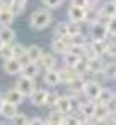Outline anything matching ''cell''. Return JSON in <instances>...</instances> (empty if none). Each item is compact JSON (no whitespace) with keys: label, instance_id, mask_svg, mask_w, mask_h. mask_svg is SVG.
Masks as SVG:
<instances>
[{"label":"cell","instance_id":"cell-39","mask_svg":"<svg viewBox=\"0 0 116 125\" xmlns=\"http://www.w3.org/2000/svg\"><path fill=\"white\" fill-rule=\"evenodd\" d=\"M107 33H109V38H116V16L109 17V21H107Z\"/></svg>","mask_w":116,"mask_h":125},{"label":"cell","instance_id":"cell-37","mask_svg":"<svg viewBox=\"0 0 116 125\" xmlns=\"http://www.w3.org/2000/svg\"><path fill=\"white\" fill-rule=\"evenodd\" d=\"M63 2H65V0H41L43 7H46L50 10H58L63 5Z\"/></svg>","mask_w":116,"mask_h":125},{"label":"cell","instance_id":"cell-3","mask_svg":"<svg viewBox=\"0 0 116 125\" xmlns=\"http://www.w3.org/2000/svg\"><path fill=\"white\" fill-rule=\"evenodd\" d=\"M87 14H89V9L87 7H79V5H72L70 4L68 9H67V19L68 21H75V22L85 24Z\"/></svg>","mask_w":116,"mask_h":125},{"label":"cell","instance_id":"cell-27","mask_svg":"<svg viewBox=\"0 0 116 125\" xmlns=\"http://www.w3.org/2000/svg\"><path fill=\"white\" fill-rule=\"evenodd\" d=\"M114 98V91L113 89H109V87H106V86H102V89H101V93H99V96H97V103H102V104H107L111 99Z\"/></svg>","mask_w":116,"mask_h":125},{"label":"cell","instance_id":"cell-19","mask_svg":"<svg viewBox=\"0 0 116 125\" xmlns=\"http://www.w3.org/2000/svg\"><path fill=\"white\" fill-rule=\"evenodd\" d=\"M58 69H60V75H62V84H67V82H70L72 79H75L77 75H80L73 67L62 65V67H58Z\"/></svg>","mask_w":116,"mask_h":125},{"label":"cell","instance_id":"cell-9","mask_svg":"<svg viewBox=\"0 0 116 125\" xmlns=\"http://www.w3.org/2000/svg\"><path fill=\"white\" fill-rule=\"evenodd\" d=\"M2 69H4V72H5L7 75H21V74H22V63H21V60L16 58V57L4 60Z\"/></svg>","mask_w":116,"mask_h":125},{"label":"cell","instance_id":"cell-42","mask_svg":"<svg viewBox=\"0 0 116 125\" xmlns=\"http://www.w3.org/2000/svg\"><path fill=\"white\" fill-rule=\"evenodd\" d=\"M4 45H5V43L2 41V38H0V50H2V46H4Z\"/></svg>","mask_w":116,"mask_h":125},{"label":"cell","instance_id":"cell-38","mask_svg":"<svg viewBox=\"0 0 116 125\" xmlns=\"http://www.w3.org/2000/svg\"><path fill=\"white\" fill-rule=\"evenodd\" d=\"M12 57H14L12 45H4L2 50H0V58H2V60H7V58H12Z\"/></svg>","mask_w":116,"mask_h":125},{"label":"cell","instance_id":"cell-2","mask_svg":"<svg viewBox=\"0 0 116 125\" xmlns=\"http://www.w3.org/2000/svg\"><path fill=\"white\" fill-rule=\"evenodd\" d=\"M26 98H29L36 89H38V82H36V79H31V77H27V75H17V79H16V84H14Z\"/></svg>","mask_w":116,"mask_h":125},{"label":"cell","instance_id":"cell-7","mask_svg":"<svg viewBox=\"0 0 116 125\" xmlns=\"http://www.w3.org/2000/svg\"><path fill=\"white\" fill-rule=\"evenodd\" d=\"M89 38L90 40H107L109 33H107V24L104 22H94L89 26Z\"/></svg>","mask_w":116,"mask_h":125},{"label":"cell","instance_id":"cell-24","mask_svg":"<svg viewBox=\"0 0 116 125\" xmlns=\"http://www.w3.org/2000/svg\"><path fill=\"white\" fill-rule=\"evenodd\" d=\"M87 62H89V72H90V74H94V72H102L104 63H106L102 57H94V58H89Z\"/></svg>","mask_w":116,"mask_h":125},{"label":"cell","instance_id":"cell-20","mask_svg":"<svg viewBox=\"0 0 116 125\" xmlns=\"http://www.w3.org/2000/svg\"><path fill=\"white\" fill-rule=\"evenodd\" d=\"M67 31H68V38H75L84 34V24L82 22H75V21H68L67 19Z\"/></svg>","mask_w":116,"mask_h":125},{"label":"cell","instance_id":"cell-14","mask_svg":"<svg viewBox=\"0 0 116 125\" xmlns=\"http://www.w3.org/2000/svg\"><path fill=\"white\" fill-rule=\"evenodd\" d=\"M17 111H19V106L5 99V101H4V104H2V108H0V116H2L5 122H9V123H10V120L14 118V115H16Z\"/></svg>","mask_w":116,"mask_h":125},{"label":"cell","instance_id":"cell-25","mask_svg":"<svg viewBox=\"0 0 116 125\" xmlns=\"http://www.w3.org/2000/svg\"><path fill=\"white\" fill-rule=\"evenodd\" d=\"M45 53V50L39 46V45H29L27 46V57H29V60L31 62H38L39 58H41V55Z\"/></svg>","mask_w":116,"mask_h":125},{"label":"cell","instance_id":"cell-28","mask_svg":"<svg viewBox=\"0 0 116 125\" xmlns=\"http://www.w3.org/2000/svg\"><path fill=\"white\" fill-rule=\"evenodd\" d=\"M55 108H56V110H60L62 113H68V111H70V96H68L67 93L60 94L58 103H56V106H55Z\"/></svg>","mask_w":116,"mask_h":125},{"label":"cell","instance_id":"cell-4","mask_svg":"<svg viewBox=\"0 0 116 125\" xmlns=\"http://www.w3.org/2000/svg\"><path fill=\"white\" fill-rule=\"evenodd\" d=\"M50 45H51V52L56 53L58 57H62L63 53L68 52L70 45H72V40L70 38H58V36H51L50 40Z\"/></svg>","mask_w":116,"mask_h":125},{"label":"cell","instance_id":"cell-31","mask_svg":"<svg viewBox=\"0 0 116 125\" xmlns=\"http://www.w3.org/2000/svg\"><path fill=\"white\" fill-rule=\"evenodd\" d=\"M75 70L80 74V75H84V77H90V72H89V62H87V58H84V57H80V60H79V63L75 65Z\"/></svg>","mask_w":116,"mask_h":125},{"label":"cell","instance_id":"cell-8","mask_svg":"<svg viewBox=\"0 0 116 125\" xmlns=\"http://www.w3.org/2000/svg\"><path fill=\"white\" fill-rule=\"evenodd\" d=\"M43 82L45 86H50V87H58L62 84V75H60V69H48V70H43Z\"/></svg>","mask_w":116,"mask_h":125},{"label":"cell","instance_id":"cell-1","mask_svg":"<svg viewBox=\"0 0 116 125\" xmlns=\"http://www.w3.org/2000/svg\"><path fill=\"white\" fill-rule=\"evenodd\" d=\"M55 17H53V10L46 9V7H38L31 12L29 19H27V24L33 31H43L46 28H50L53 24Z\"/></svg>","mask_w":116,"mask_h":125},{"label":"cell","instance_id":"cell-32","mask_svg":"<svg viewBox=\"0 0 116 125\" xmlns=\"http://www.w3.org/2000/svg\"><path fill=\"white\" fill-rule=\"evenodd\" d=\"M58 98H60V93H56V89L51 87V89L48 91V98H46V104H45V106H48L50 110L55 108L56 103H58Z\"/></svg>","mask_w":116,"mask_h":125},{"label":"cell","instance_id":"cell-17","mask_svg":"<svg viewBox=\"0 0 116 125\" xmlns=\"http://www.w3.org/2000/svg\"><path fill=\"white\" fill-rule=\"evenodd\" d=\"M99 12H101V16H104V17H113V16H116V5H114V2H113V0H101Z\"/></svg>","mask_w":116,"mask_h":125},{"label":"cell","instance_id":"cell-45","mask_svg":"<svg viewBox=\"0 0 116 125\" xmlns=\"http://www.w3.org/2000/svg\"><path fill=\"white\" fill-rule=\"evenodd\" d=\"M114 98H116V91H114Z\"/></svg>","mask_w":116,"mask_h":125},{"label":"cell","instance_id":"cell-13","mask_svg":"<svg viewBox=\"0 0 116 125\" xmlns=\"http://www.w3.org/2000/svg\"><path fill=\"white\" fill-rule=\"evenodd\" d=\"M4 98H5L7 101H10V103L17 104V106H21V104L27 99V98H26V96H24V94L16 87V86H14V87H9V89L4 93Z\"/></svg>","mask_w":116,"mask_h":125},{"label":"cell","instance_id":"cell-23","mask_svg":"<svg viewBox=\"0 0 116 125\" xmlns=\"http://www.w3.org/2000/svg\"><path fill=\"white\" fill-rule=\"evenodd\" d=\"M16 17L17 16L10 9H2V12H0V28H2V26H12Z\"/></svg>","mask_w":116,"mask_h":125},{"label":"cell","instance_id":"cell-16","mask_svg":"<svg viewBox=\"0 0 116 125\" xmlns=\"http://www.w3.org/2000/svg\"><path fill=\"white\" fill-rule=\"evenodd\" d=\"M41 74H43V70L38 65V62H29L26 65H22V75H27L31 79H38Z\"/></svg>","mask_w":116,"mask_h":125},{"label":"cell","instance_id":"cell-44","mask_svg":"<svg viewBox=\"0 0 116 125\" xmlns=\"http://www.w3.org/2000/svg\"><path fill=\"white\" fill-rule=\"evenodd\" d=\"M113 2H114V5H116V0H113Z\"/></svg>","mask_w":116,"mask_h":125},{"label":"cell","instance_id":"cell-34","mask_svg":"<svg viewBox=\"0 0 116 125\" xmlns=\"http://www.w3.org/2000/svg\"><path fill=\"white\" fill-rule=\"evenodd\" d=\"M12 50H14V57L16 58H21L27 53V46H24V43H19V41H14L12 43Z\"/></svg>","mask_w":116,"mask_h":125},{"label":"cell","instance_id":"cell-5","mask_svg":"<svg viewBox=\"0 0 116 125\" xmlns=\"http://www.w3.org/2000/svg\"><path fill=\"white\" fill-rule=\"evenodd\" d=\"M85 82H87V77H84V75H77L75 79H72L70 82L65 84V93L70 94V96H73V94L82 96V91H84Z\"/></svg>","mask_w":116,"mask_h":125},{"label":"cell","instance_id":"cell-41","mask_svg":"<svg viewBox=\"0 0 116 125\" xmlns=\"http://www.w3.org/2000/svg\"><path fill=\"white\" fill-rule=\"evenodd\" d=\"M12 2H14V0H0V5H2L4 9H10Z\"/></svg>","mask_w":116,"mask_h":125},{"label":"cell","instance_id":"cell-30","mask_svg":"<svg viewBox=\"0 0 116 125\" xmlns=\"http://www.w3.org/2000/svg\"><path fill=\"white\" fill-rule=\"evenodd\" d=\"M51 36H58V38H68V31H67V21H60L55 24Z\"/></svg>","mask_w":116,"mask_h":125},{"label":"cell","instance_id":"cell-11","mask_svg":"<svg viewBox=\"0 0 116 125\" xmlns=\"http://www.w3.org/2000/svg\"><path fill=\"white\" fill-rule=\"evenodd\" d=\"M48 91H50V89H46V87H38V89L27 98L29 103H31L33 106H36V108L45 106V104H46V98H48Z\"/></svg>","mask_w":116,"mask_h":125},{"label":"cell","instance_id":"cell-18","mask_svg":"<svg viewBox=\"0 0 116 125\" xmlns=\"http://www.w3.org/2000/svg\"><path fill=\"white\" fill-rule=\"evenodd\" d=\"M0 38H2V41L5 45H12L17 40V34L12 29V26H2V28H0Z\"/></svg>","mask_w":116,"mask_h":125},{"label":"cell","instance_id":"cell-21","mask_svg":"<svg viewBox=\"0 0 116 125\" xmlns=\"http://www.w3.org/2000/svg\"><path fill=\"white\" fill-rule=\"evenodd\" d=\"M90 48L94 50V53L97 57H104L106 55V46H107V40H89Z\"/></svg>","mask_w":116,"mask_h":125},{"label":"cell","instance_id":"cell-26","mask_svg":"<svg viewBox=\"0 0 116 125\" xmlns=\"http://www.w3.org/2000/svg\"><path fill=\"white\" fill-rule=\"evenodd\" d=\"M104 75L107 77V81H116V60H109L104 63V69H102Z\"/></svg>","mask_w":116,"mask_h":125},{"label":"cell","instance_id":"cell-36","mask_svg":"<svg viewBox=\"0 0 116 125\" xmlns=\"http://www.w3.org/2000/svg\"><path fill=\"white\" fill-rule=\"evenodd\" d=\"M106 57H109V58H116V38H107Z\"/></svg>","mask_w":116,"mask_h":125},{"label":"cell","instance_id":"cell-43","mask_svg":"<svg viewBox=\"0 0 116 125\" xmlns=\"http://www.w3.org/2000/svg\"><path fill=\"white\" fill-rule=\"evenodd\" d=\"M2 9H4V7H2V5H0V12H2Z\"/></svg>","mask_w":116,"mask_h":125},{"label":"cell","instance_id":"cell-15","mask_svg":"<svg viewBox=\"0 0 116 125\" xmlns=\"http://www.w3.org/2000/svg\"><path fill=\"white\" fill-rule=\"evenodd\" d=\"M96 106H97L96 99H87V101H82V104H80V115L89 118V123H90V118L96 113Z\"/></svg>","mask_w":116,"mask_h":125},{"label":"cell","instance_id":"cell-40","mask_svg":"<svg viewBox=\"0 0 116 125\" xmlns=\"http://www.w3.org/2000/svg\"><path fill=\"white\" fill-rule=\"evenodd\" d=\"M29 123H38V125H41V123H46V118H41L39 115H36V116L29 118Z\"/></svg>","mask_w":116,"mask_h":125},{"label":"cell","instance_id":"cell-33","mask_svg":"<svg viewBox=\"0 0 116 125\" xmlns=\"http://www.w3.org/2000/svg\"><path fill=\"white\" fill-rule=\"evenodd\" d=\"M26 7H27V2H26V0H14L12 5H10V10H12L16 16H21V14H24Z\"/></svg>","mask_w":116,"mask_h":125},{"label":"cell","instance_id":"cell-10","mask_svg":"<svg viewBox=\"0 0 116 125\" xmlns=\"http://www.w3.org/2000/svg\"><path fill=\"white\" fill-rule=\"evenodd\" d=\"M38 65L41 67V70H48V69H56L58 67V55L53 52H45L41 55V58L38 60Z\"/></svg>","mask_w":116,"mask_h":125},{"label":"cell","instance_id":"cell-12","mask_svg":"<svg viewBox=\"0 0 116 125\" xmlns=\"http://www.w3.org/2000/svg\"><path fill=\"white\" fill-rule=\"evenodd\" d=\"M109 115H111V111H109L107 104L97 103L96 113H94V116L90 118V123H106V122H109Z\"/></svg>","mask_w":116,"mask_h":125},{"label":"cell","instance_id":"cell-35","mask_svg":"<svg viewBox=\"0 0 116 125\" xmlns=\"http://www.w3.org/2000/svg\"><path fill=\"white\" fill-rule=\"evenodd\" d=\"M10 123H14V125H29V116L26 115V113H16L14 115V118L10 120Z\"/></svg>","mask_w":116,"mask_h":125},{"label":"cell","instance_id":"cell-6","mask_svg":"<svg viewBox=\"0 0 116 125\" xmlns=\"http://www.w3.org/2000/svg\"><path fill=\"white\" fill-rule=\"evenodd\" d=\"M101 89H102V84H99L97 81H94L92 77H89L87 82H85V86H84L82 96H84L85 99H97Z\"/></svg>","mask_w":116,"mask_h":125},{"label":"cell","instance_id":"cell-46","mask_svg":"<svg viewBox=\"0 0 116 125\" xmlns=\"http://www.w3.org/2000/svg\"><path fill=\"white\" fill-rule=\"evenodd\" d=\"M26 2H27V0H26Z\"/></svg>","mask_w":116,"mask_h":125},{"label":"cell","instance_id":"cell-29","mask_svg":"<svg viewBox=\"0 0 116 125\" xmlns=\"http://www.w3.org/2000/svg\"><path fill=\"white\" fill-rule=\"evenodd\" d=\"M79 60H80V57L75 55V53H72V52H67V53L62 55V63L67 65V67H73L75 69V65L79 63Z\"/></svg>","mask_w":116,"mask_h":125},{"label":"cell","instance_id":"cell-22","mask_svg":"<svg viewBox=\"0 0 116 125\" xmlns=\"http://www.w3.org/2000/svg\"><path fill=\"white\" fill-rule=\"evenodd\" d=\"M63 116L65 113H62L60 110L56 108H51L48 116H46V123H51V125H63Z\"/></svg>","mask_w":116,"mask_h":125}]
</instances>
